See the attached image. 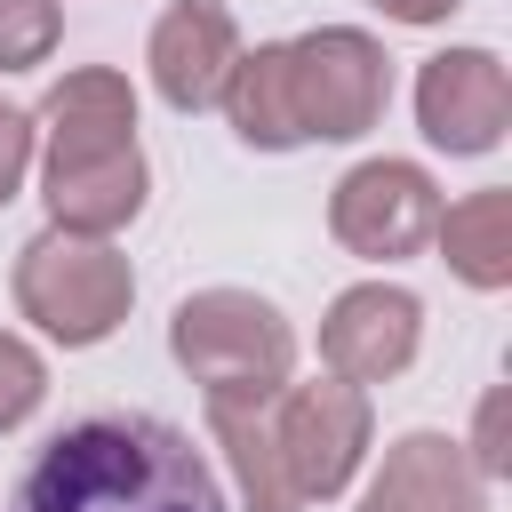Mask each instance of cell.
Masks as SVG:
<instances>
[{"instance_id": "9c48e42d", "label": "cell", "mask_w": 512, "mask_h": 512, "mask_svg": "<svg viewBox=\"0 0 512 512\" xmlns=\"http://www.w3.org/2000/svg\"><path fill=\"white\" fill-rule=\"evenodd\" d=\"M416 344H424V304L392 280L344 288L320 320V360H328L336 384H384L416 360Z\"/></svg>"}, {"instance_id": "3957f363", "label": "cell", "mask_w": 512, "mask_h": 512, "mask_svg": "<svg viewBox=\"0 0 512 512\" xmlns=\"http://www.w3.org/2000/svg\"><path fill=\"white\" fill-rule=\"evenodd\" d=\"M168 352L176 368L208 392V400H232V408H256L288 384L296 368V328L280 320L272 296L256 288H200L176 304L168 320Z\"/></svg>"}, {"instance_id": "7c38bea8", "label": "cell", "mask_w": 512, "mask_h": 512, "mask_svg": "<svg viewBox=\"0 0 512 512\" xmlns=\"http://www.w3.org/2000/svg\"><path fill=\"white\" fill-rule=\"evenodd\" d=\"M432 240H440V256H448V272H456L464 288H504V280H512V192L488 184V192L440 208Z\"/></svg>"}, {"instance_id": "5b68a950", "label": "cell", "mask_w": 512, "mask_h": 512, "mask_svg": "<svg viewBox=\"0 0 512 512\" xmlns=\"http://www.w3.org/2000/svg\"><path fill=\"white\" fill-rule=\"evenodd\" d=\"M280 80H288V120H296V144H352L384 120V96H392V56L352 32V24H320L304 40H280Z\"/></svg>"}, {"instance_id": "4fadbf2b", "label": "cell", "mask_w": 512, "mask_h": 512, "mask_svg": "<svg viewBox=\"0 0 512 512\" xmlns=\"http://www.w3.org/2000/svg\"><path fill=\"white\" fill-rule=\"evenodd\" d=\"M208 432L216 448L232 456V480L248 496V512H304L288 472H280V448H272V424H264V400L256 408H232V400H208Z\"/></svg>"}, {"instance_id": "30bf717a", "label": "cell", "mask_w": 512, "mask_h": 512, "mask_svg": "<svg viewBox=\"0 0 512 512\" xmlns=\"http://www.w3.org/2000/svg\"><path fill=\"white\" fill-rule=\"evenodd\" d=\"M144 64H152V88H160L176 112H208V104L224 96L232 64H240V24H232V8H224V0H176V8H160Z\"/></svg>"}, {"instance_id": "ba28073f", "label": "cell", "mask_w": 512, "mask_h": 512, "mask_svg": "<svg viewBox=\"0 0 512 512\" xmlns=\"http://www.w3.org/2000/svg\"><path fill=\"white\" fill-rule=\"evenodd\" d=\"M416 128L440 152H456V160L496 152L504 128H512V72H504V56H488V48L424 56V72H416Z\"/></svg>"}, {"instance_id": "277c9868", "label": "cell", "mask_w": 512, "mask_h": 512, "mask_svg": "<svg viewBox=\"0 0 512 512\" xmlns=\"http://www.w3.org/2000/svg\"><path fill=\"white\" fill-rule=\"evenodd\" d=\"M136 304V272L112 240H88V232H64L48 224L40 240H24L16 256V312L40 320V336H56L64 352L80 344H104Z\"/></svg>"}, {"instance_id": "2e32d148", "label": "cell", "mask_w": 512, "mask_h": 512, "mask_svg": "<svg viewBox=\"0 0 512 512\" xmlns=\"http://www.w3.org/2000/svg\"><path fill=\"white\" fill-rule=\"evenodd\" d=\"M40 400H48V368H40V352H32L24 336L0 328V432H16Z\"/></svg>"}, {"instance_id": "9a60e30c", "label": "cell", "mask_w": 512, "mask_h": 512, "mask_svg": "<svg viewBox=\"0 0 512 512\" xmlns=\"http://www.w3.org/2000/svg\"><path fill=\"white\" fill-rule=\"evenodd\" d=\"M56 32H64V8L56 0H0V72L48 64Z\"/></svg>"}, {"instance_id": "5bb4252c", "label": "cell", "mask_w": 512, "mask_h": 512, "mask_svg": "<svg viewBox=\"0 0 512 512\" xmlns=\"http://www.w3.org/2000/svg\"><path fill=\"white\" fill-rule=\"evenodd\" d=\"M216 104L232 112L240 144H256V152H288V144H296V120H288V80H280V40L248 48V56L232 64V80H224Z\"/></svg>"}, {"instance_id": "d6986e66", "label": "cell", "mask_w": 512, "mask_h": 512, "mask_svg": "<svg viewBox=\"0 0 512 512\" xmlns=\"http://www.w3.org/2000/svg\"><path fill=\"white\" fill-rule=\"evenodd\" d=\"M392 24H448L456 16V0H376Z\"/></svg>"}, {"instance_id": "e0dca14e", "label": "cell", "mask_w": 512, "mask_h": 512, "mask_svg": "<svg viewBox=\"0 0 512 512\" xmlns=\"http://www.w3.org/2000/svg\"><path fill=\"white\" fill-rule=\"evenodd\" d=\"M472 472H480V480H504V472H512V448H504V392L480 400V424H472Z\"/></svg>"}, {"instance_id": "6da1fadb", "label": "cell", "mask_w": 512, "mask_h": 512, "mask_svg": "<svg viewBox=\"0 0 512 512\" xmlns=\"http://www.w3.org/2000/svg\"><path fill=\"white\" fill-rule=\"evenodd\" d=\"M8 512H224V488L168 416L96 408L32 448Z\"/></svg>"}, {"instance_id": "8fae6325", "label": "cell", "mask_w": 512, "mask_h": 512, "mask_svg": "<svg viewBox=\"0 0 512 512\" xmlns=\"http://www.w3.org/2000/svg\"><path fill=\"white\" fill-rule=\"evenodd\" d=\"M360 512H488V480L472 472L464 440L448 432H408L384 448Z\"/></svg>"}, {"instance_id": "ac0fdd59", "label": "cell", "mask_w": 512, "mask_h": 512, "mask_svg": "<svg viewBox=\"0 0 512 512\" xmlns=\"http://www.w3.org/2000/svg\"><path fill=\"white\" fill-rule=\"evenodd\" d=\"M24 168H32V112H16V104H0V208L16 200V184H24Z\"/></svg>"}, {"instance_id": "7a4b0ae2", "label": "cell", "mask_w": 512, "mask_h": 512, "mask_svg": "<svg viewBox=\"0 0 512 512\" xmlns=\"http://www.w3.org/2000/svg\"><path fill=\"white\" fill-rule=\"evenodd\" d=\"M48 120V216L64 232L112 240L144 208V152H136V88L104 64L64 72L40 104Z\"/></svg>"}, {"instance_id": "8992f818", "label": "cell", "mask_w": 512, "mask_h": 512, "mask_svg": "<svg viewBox=\"0 0 512 512\" xmlns=\"http://www.w3.org/2000/svg\"><path fill=\"white\" fill-rule=\"evenodd\" d=\"M264 424H272V448H280V472H288L296 504H328L360 472L368 392L360 384H336V376L328 384H280L264 400Z\"/></svg>"}, {"instance_id": "52a82bcc", "label": "cell", "mask_w": 512, "mask_h": 512, "mask_svg": "<svg viewBox=\"0 0 512 512\" xmlns=\"http://www.w3.org/2000/svg\"><path fill=\"white\" fill-rule=\"evenodd\" d=\"M440 224V184L416 160H360L336 192H328V232L368 256V264H400L432 240Z\"/></svg>"}]
</instances>
